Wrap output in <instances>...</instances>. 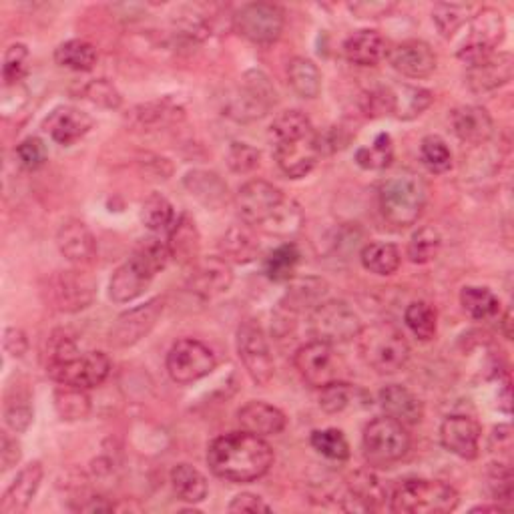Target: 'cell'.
I'll list each match as a JSON object with an SVG mask.
<instances>
[{
    "mask_svg": "<svg viewBox=\"0 0 514 514\" xmlns=\"http://www.w3.org/2000/svg\"><path fill=\"white\" fill-rule=\"evenodd\" d=\"M274 448L247 430L217 436L207 448L211 472L233 484H249L262 478L274 466Z\"/></svg>",
    "mask_w": 514,
    "mask_h": 514,
    "instance_id": "cell-1",
    "label": "cell"
},
{
    "mask_svg": "<svg viewBox=\"0 0 514 514\" xmlns=\"http://www.w3.org/2000/svg\"><path fill=\"white\" fill-rule=\"evenodd\" d=\"M270 141L280 169L292 177H306L322 159L318 131L310 117L298 109L286 111L270 127Z\"/></svg>",
    "mask_w": 514,
    "mask_h": 514,
    "instance_id": "cell-2",
    "label": "cell"
},
{
    "mask_svg": "<svg viewBox=\"0 0 514 514\" xmlns=\"http://www.w3.org/2000/svg\"><path fill=\"white\" fill-rule=\"evenodd\" d=\"M378 205L390 225L398 229L414 225L426 205L424 179L412 171H400L388 177L378 189Z\"/></svg>",
    "mask_w": 514,
    "mask_h": 514,
    "instance_id": "cell-3",
    "label": "cell"
},
{
    "mask_svg": "<svg viewBox=\"0 0 514 514\" xmlns=\"http://www.w3.org/2000/svg\"><path fill=\"white\" fill-rule=\"evenodd\" d=\"M358 350L364 364L376 374L400 372L410 360V344L400 328L390 322H376L358 334Z\"/></svg>",
    "mask_w": 514,
    "mask_h": 514,
    "instance_id": "cell-4",
    "label": "cell"
},
{
    "mask_svg": "<svg viewBox=\"0 0 514 514\" xmlns=\"http://www.w3.org/2000/svg\"><path fill=\"white\" fill-rule=\"evenodd\" d=\"M456 506L458 492L442 480L406 478L390 496V510L396 514H446Z\"/></svg>",
    "mask_w": 514,
    "mask_h": 514,
    "instance_id": "cell-5",
    "label": "cell"
},
{
    "mask_svg": "<svg viewBox=\"0 0 514 514\" xmlns=\"http://www.w3.org/2000/svg\"><path fill=\"white\" fill-rule=\"evenodd\" d=\"M362 450L370 466L388 468L408 454L410 434L404 424L390 416L374 418L364 430Z\"/></svg>",
    "mask_w": 514,
    "mask_h": 514,
    "instance_id": "cell-6",
    "label": "cell"
},
{
    "mask_svg": "<svg viewBox=\"0 0 514 514\" xmlns=\"http://www.w3.org/2000/svg\"><path fill=\"white\" fill-rule=\"evenodd\" d=\"M278 103L276 87L262 71H249L243 75L241 85L225 99V115L235 121H255L270 113Z\"/></svg>",
    "mask_w": 514,
    "mask_h": 514,
    "instance_id": "cell-7",
    "label": "cell"
},
{
    "mask_svg": "<svg viewBox=\"0 0 514 514\" xmlns=\"http://www.w3.org/2000/svg\"><path fill=\"white\" fill-rule=\"evenodd\" d=\"M362 320L342 300L322 302L310 312V330L318 342L340 346L348 344L362 332Z\"/></svg>",
    "mask_w": 514,
    "mask_h": 514,
    "instance_id": "cell-8",
    "label": "cell"
},
{
    "mask_svg": "<svg viewBox=\"0 0 514 514\" xmlns=\"http://www.w3.org/2000/svg\"><path fill=\"white\" fill-rule=\"evenodd\" d=\"M284 25V11L274 3L243 5L233 17L237 35L253 45H274L282 37Z\"/></svg>",
    "mask_w": 514,
    "mask_h": 514,
    "instance_id": "cell-9",
    "label": "cell"
},
{
    "mask_svg": "<svg viewBox=\"0 0 514 514\" xmlns=\"http://www.w3.org/2000/svg\"><path fill=\"white\" fill-rule=\"evenodd\" d=\"M237 354L249 378L257 386H268L274 378V358L262 326L255 320H245L237 330Z\"/></svg>",
    "mask_w": 514,
    "mask_h": 514,
    "instance_id": "cell-10",
    "label": "cell"
},
{
    "mask_svg": "<svg viewBox=\"0 0 514 514\" xmlns=\"http://www.w3.org/2000/svg\"><path fill=\"white\" fill-rule=\"evenodd\" d=\"M286 197L282 189L264 179H253L239 187L235 195V207L245 225L266 227L284 205Z\"/></svg>",
    "mask_w": 514,
    "mask_h": 514,
    "instance_id": "cell-11",
    "label": "cell"
},
{
    "mask_svg": "<svg viewBox=\"0 0 514 514\" xmlns=\"http://www.w3.org/2000/svg\"><path fill=\"white\" fill-rule=\"evenodd\" d=\"M470 33L464 45L458 51V57L468 65L474 67L482 61H486L494 49L502 43L504 39V19L500 11L496 9H482L468 21Z\"/></svg>",
    "mask_w": 514,
    "mask_h": 514,
    "instance_id": "cell-12",
    "label": "cell"
},
{
    "mask_svg": "<svg viewBox=\"0 0 514 514\" xmlns=\"http://www.w3.org/2000/svg\"><path fill=\"white\" fill-rule=\"evenodd\" d=\"M95 282L91 276L69 270V272H57L49 278L45 292L47 304L63 314H75L85 308H89L95 300Z\"/></svg>",
    "mask_w": 514,
    "mask_h": 514,
    "instance_id": "cell-13",
    "label": "cell"
},
{
    "mask_svg": "<svg viewBox=\"0 0 514 514\" xmlns=\"http://www.w3.org/2000/svg\"><path fill=\"white\" fill-rule=\"evenodd\" d=\"M294 366L300 372L302 380L308 386L318 390H322L332 382L342 380V372H344V362L334 352V346L318 340L302 346L294 354Z\"/></svg>",
    "mask_w": 514,
    "mask_h": 514,
    "instance_id": "cell-14",
    "label": "cell"
},
{
    "mask_svg": "<svg viewBox=\"0 0 514 514\" xmlns=\"http://www.w3.org/2000/svg\"><path fill=\"white\" fill-rule=\"evenodd\" d=\"M111 372V360L103 352L77 354L65 362L47 366V374L61 386L91 390L101 386Z\"/></svg>",
    "mask_w": 514,
    "mask_h": 514,
    "instance_id": "cell-15",
    "label": "cell"
},
{
    "mask_svg": "<svg viewBox=\"0 0 514 514\" xmlns=\"http://www.w3.org/2000/svg\"><path fill=\"white\" fill-rule=\"evenodd\" d=\"M215 366L217 360L211 348L191 338L175 342L167 354V372L177 384H193L209 376Z\"/></svg>",
    "mask_w": 514,
    "mask_h": 514,
    "instance_id": "cell-16",
    "label": "cell"
},
{
    "mask_svg": "<svg viewBox=\"0 0 514 514\" xmlns=\"http://www.w3.org/2000/svg\"><path fill=\"white\" fill-rule=\"evenodd\" d=\"M165 302L161 298H153L143 306H137L117 318L109 332V344L117 350L131 348L141 342L155 328L163 314Z\"/></svg>",
    "mask_w": 514,
    "mask_h": 514,
    "instance_id": "cell-17",
    "label": "cell"
},
{
    "mask_svg": "<svg viewBox=\"0 0 514 514\" xmlns=\"http://www.w3.org/2000/svg\"><path fill=\"white\" fill-rule=\"evenodd\" d=\"M233 284V272L223 257H199L189 276V288L195 296L211 300L225 294Z\"/></svg>",
    "mask_w": 514,
    "mask_h": 514,
    "instance_id": "cell-18",
    "label": "cell"
},
{
    "mask_svg": "<svg viewBox=\"0 0 514 514\" xmlns=\"http://www.w3.org/2000/svg\"><path fill=\"white\" fill-rule=\"evenodd\" d=\"M388 61L394 71L410 79H426L436 71L438 57L434 49L424 41L398 43L388 53Z\"/></svg>",
    "mask_w": 514,
    "mask_h": 514,
    "instance_id": "cell-19",
    "label": "cell"
},
{
    "mask_svg": "<svg viewBox=\"0 0 514 514\" xmlns=\"http://www.w3.org/2000/svg\"><path fill=\"white\" fill-rule=\"evenodd\" d=\"M57 245L65 260L79 268L91 266L97 257L95 235L79 219H69L59 227Z\"/></svg>",
    "mask_w": 514,
    "mask_h": 514,
    "instance_id": "cell-20",
    "label": "cell"
},
{
    "mask_svg": "<svg viewBox=\"0 0 514 514\" xmlns=\"http://www.w3.org/2000/svg\"><path fill=\"white\" fill-rule=\"evenodd\" d=\"M480 434V426L468 416H448L440 426L442 446L462 460L478 456Z\"/></svg>",
    "mask_w": 514,
    "mask_h": 514,
    "instance_id": "cell-21",
    "label": "cell"
},
{
    "mask_svg": "<svg viewBox=\"0 0 514 514\" xmlns=\"http://www.w3.org/2000/svg\"><path fill=\"white\" fill-rule=\"evenodd\" d=\"M43 127L55 143L69 147L81 141L93 129V117L77 107L63 105L51 111Z\"/></svg>",
    "mask_w": 514,
    "mask_h": 514,
    "instance_id": "cell-22",
    "label": "cell"
},
{
    "mask_svg": "<svg viewBox=\"0 0 514 514\" xmlns=\"http://www.w3.org/2000/svg\"><path fill=\"white\" fill-rule=\"evenodd\" d=\"M155 274L143 266L137 257H129V262L119 266L109 284V298L115 304H129L145 294L151 286Z\"/></svg>",
    "mask_w": 514,
    "mask_h": 514,
    "instance_id": "cell-23",
    "label": "cell"
},
{
    "mask_svg": "<svg viewBox=\"0 0 514 514\" xmlns=\"http://www.w3.org/2000/svg\"><path fill=\"white\" fill-rule=\"evenodd\" d=\"M45 476V468L39 460L27 464L17 478L11 482V486L5 490L3 500H0V514H21L25 512L33 498L37 496L41 482Z\"/></svg>",
    "mask_w": 514,
    "mask_h": 514,
    "instance_id": "cell-24",
    "label": "cell"
},
{
    "mask_svg": "<svg viewBox=\"0 0 514 514\" xmlns=\"http://www.w3.org/2000/svg\"><path fill=\"white\" fill-rule=\"evenodd\" d=\"M514 59L510 53H492L486 61L468 67V87L474 93H488L512 81Z\"/></svg>",
    "mask_w": 514,
    "mask_h": 514,
    "instance_id": "cell-25",
    "label": "cell"
},
{
    "mask_svg": "<svg viewBox=\"0 0 514 514\" xmlns=\"http://www.w3.org/2000/svg\"><path fill=\"white\" fill-rule=\"evenodd\" d=\"M454 135L468 145H484L494 133V121L484 107L464 105L450 115Z\"/></svg>",
    "mask_w": 514,
    "mask_h": 514,
    "instance_id": "cell-26",
    "label": "cell"
},
{
    "mask_svg": "<svg viewBox=\"0 0 514 514\" xmlns=\"http://www.w3.org/2000/svg\"><path fill=\"white\" fill-rule=\"evenodd\" d=\"M378 400L386 416L394 418L404 426H416L424 418V406L420 398L414 392H410L406 386L390 384L380 390Z\"/></svg>",
    "mask_w": 514,
    "mask_h": 514,
    "instance_id": "cell-27",
    "label": "cell"
},
{
    "mask_svg": "<svg viewBox=\"0 0 514 514\" xmlns=\"http://www.w3.org/2000/svg\"><path fill=\"white\" fill-rule=\"evenodd\" d=\"M237 420L241 424V430H247L251 434L257 436H276L280 432H284L286 428V414L268 404V402H247L245 406L239 408L237 412Z\"/></svg>",
    "mask_w": 514,
    "mask_h": 514,
    "instance_id": "cell-28",
    "label": "cell"
},
{
    "mask_svg": "<svg viewBox=\"0 0 514 514\" xmlns=\"http://www.w3.org/2000/svg\"><path fill=\"white\" fill-rule=\"evenodd\" d=\"M386 498L388 494L382 482L372 472L360 470L352 476L350 492L344 498V508L354 512H372L378 510Z\"/></svg>",
    "mask_w": 514,
    "mask_h": 514,
    "instance_id": "cell-29",
    "label": "cell"
},
{
    "mask_svg": "<svg viewBox=\"0 0 514 514\" xmlns=\"http://www.w3.org/2000/svg\"><path fill=\"white\" fill-rule=\"evenodd\" d=\"M328 294V282L322 278H300L294 280L282 300V308L288 314L312 312Z\"/></svg>",
    "mask_w": 514,
    "mask_h": 514,
    "instance_id": "cell-30",
    "label": "cell"
},
{
    "mask_svg": "<svg viewBox=\"0 0 514 514\" xmlns=\"http://www.w3.org/2000/svg\"><path fill=\"white\" fill-rule=\"evenodd\" d=\"M167 245H169L171 257L179 264L193 266L199 260V231L195 221L187 213L175 219L173 227L169 229Z\"/></svg>",
    "mask_w": 514,
    "mask_h": 514,
    "instance_id": "cell-31",
    "label": "cell"
},
{
    "mask_svg": "<svg viewBox=\"0 0 514 514\" xmlns=\"http://www.w3.org/2000/svg\"><path fill=\"white\" fill-rule=\"evenodd\" d=\"M344 55L352 65L374 67L386 55V41L378 31L362 29L348 37V41L344 43Z\"/></svg>",
    "mask_w": 514,
    "mask_h": 514,
    "instance_id": "cell-32",
    "label": "cell"
},
{
    "mask_svg": "<svg viewBox=\"0 0 514 514\" xmlns=\"http://www.w3.org/2000/svg\"><path fill=\"white\" fill-rule=\"evenodd\" d=\"M183 185L191 197H195L201 205L209 209H219L227 201V185L213 171H205V169L189 171L183 179Z\"/></svg>",
    "mask_w": 514,
    "mask_h": 514,
    "instance_id": "cell-33",
    "label": "cell"
},
{
    "mask_svg": "<svg viewBox=\"0 0 514 514\" xmlns=\"http://www.w3.org/2000/svg\"><path fill=\"white\" fill-rule=\"evenodd\" d=\"M171 486L175 490V494L189 504H199L207 498L209 486H207V478L191 464L181 462L177 466H173L171 470Z\"/></svg>",
    "mask_w": 514,
    "mask_h": 514,
    "instance_id": "cell-34",
    "label": "cell"
},
{
    "mask_svg": "<svg viewBox=\"0 0 514 514\" xmlns=\"http://www.w3.org/2000/svg\"><path fill=\"white\" fill-rule=\"evenodd\" d=\"M362 266L376 276H392L398 272L400 264H402V255L400 249L394 243H386V241H374L364 245L362 253H360Z\"/></svg>",
    "mask_w": 514,
    "mask_h": 514,
    "instance_id": "cell-35",
    "label": "cell"
},
{
    "mask_svg": "<svg viewBox=\"0 0 514 514\" xmlns=\"http://www.w3.org/2000/svg\"><path fill=\"white\" fill-rule=\"evenodd\" d=\"M221 253L223 260H231L235 264H249L255 260L257 251H260V243L255 241L251 231L243 225H235L227 229V233L221 237Z\"/></svg>",
    "mask_w": 514,
    "mask_h": 514,
    "instance_id": "cell-36",
    "label": "cell"
},
{
    "mask_svg": "<svg viewBox=\"0 0 514 514\" xmlns=\"http://www.w3.org/2000/svg\"><path fill=\"white\" fill-rule=\"evenodd\" d=\"M288 81L302 99H316L322 91V73L306 57H296L288 63Z\"/></svg>",
    "mask_w": 514,
    "mask_h": 514,
    "instance_id": "cell-37",
    "label": "cell"
},
{
    "mask_svg": "<svg viewBox=\"0 0 514 514\" xmlns=\"http://www.w3.org/2000/svg\"><path fill=\"white\" fill-rule=\"evenodd\" d=\"M300 264V249L296 243H282L274 251L268 253L264 262V272L272 282H290Z\"/></svg>",
    "mask_w": 514,
    "mask_h": 514,
    "instance_id": "cell-38",
    "label": "cell"
},
{
    "mask_svg": "<svg viewBox=\"0 0 514 514\" xmlns=\"http://www.w3.org/2000/svg\"><path fill=\"white\" fill-rule=\"evenodd\" d=\"M97 59H99L97 49L91 43L81 41V39L67 41V43L59 45V49L55 51V61L61 67L77 71V73L93 71L97 65Z\"/></svg>",
    "mask_w": 514,
    "mask_h": 514,
    "instance_id": "cell-39",
    "label": "cell"
},
{
    "mask_svg": "<svg viewBox=\"0 0 514 514\" xmlns=\"http://www.w3.org/2000/svg\"><path fill=\"white\" fill-rule=\"evenodd\" d=\"M175 219L177 217H175V209H173L171 201L167 197H163L161 193H151L141 205V221L153 233L169 231L173 227Z\"/></svg>",
    "mask_w": 514,
    "mask_h": 514,
    "instance_id": "cell-40",
    "label": "cell"
},
{
    "mask_svg": "<svg viewBox=\"0 0 514 514\" xmlns=\"http://www.w3.org/2000/svg\"><path fill=\"white\" fill-rule=\"evenodd\" d=\"M55 410L67 422L83 420L91 412V398H89L87 390L73 388V386H61L55 392Z\"/></svg>",
    "mask_w": 514,
    "mask_h": 514,
    "instance_id": "cell-41",
    "label": "cell"
},
{
    "mask_svg": "<svg viewBox=\"0 0 514 514\" xmlns=\"http://www.w3.org/2000/svg\"><path fill=\"white\" fill-rule=\"evenodd\" d=\"M460 304L472 320H488L498 316L500 312L498 298L486 288H474V286L464 288L460 292Z\"/></svg>",
    "mask_w": 514,
    "mask_h": 514,
    "instance_id": "cell-42",
    "label": "cell"
},
{
    "mask_svg": "<svg viewBox=\"0 0 514 514\" xmlns=\"http://www.w3.org/2000/svg\"><path fill=\"white\" fill-rule=\"evenodd\" d=\"M442 247V237L438 233V229L426 225L420 227L418 231H414V235L408 241V257L412 264H430L432 260H436V255L440 253Z\"/></svg>",
    "mask_w": 514,
    "mask_h": 514,
    "instance_id": "cell-43",
    "label": "cell"
},
{
    "mask_svg": "<svg viewBox=\"0 0 514 514\" xmlns=\"http://www.w3.org/2000/svg\"><path fill=\"white\" fill-rule=\"evenodd\" d=\"M394 91V115L398 119H414L432 105V93L420 87H400Z\"/></svg>",
    "mask_w": 514,
    "mask_h": 514,
    "instance_id": "cell-44",
    "label": "cell"
},
{
    "mask_svg": "<svg viewBox=\"0 0 514 514\" xmlns=\"http://www.w3.org/2000/svg\"><path fill=\"white\" fill-rule=\"evenodd\" d=\"M436 320V310L428 302H412L404 312L406 326L422 342H430L436 336Z\"/></svg>",
    "mask_w": 514,
    "mask_h": 514,
    "instance_id": "cell-45",
    "label": "cell"
},
{
    "mask_svg": "<svg viewBox=\"0 0 514 514\" xmlns=\"http://www.w3.org/2000/svg\"><path fill=\"white\" fill-rule=\"evenodd\" d=\"M310 444L316 452H320L328 460L344 462L350 458V444H348L344 432L338 428L314 430L310 436Z\"/></svg>",
    "mask_w": 514,
    "mask_h": 514,
    "instance_id": "cell-46",
    "label": "cell"
},
{
    "mask_svg": "<svg viewBox=\"0 0 514 514\" xmlns=\"http://www.w3.org/2000/svg\"><path fill=\"white\" fill-rule=\"evenodd\" d=\"M392 159H394V145L388 133H380L370 147H360L356 151V163L362 169H370V171H382L390 167Z\"/></svg>",
    "mask_w": 514,
    "mask_h": 514,
    "instance_id": "cell-47",
    "label": "cell"
},
{
    "mask_svg": "<svg viewBox=\"0 0 514 514\" xmlns=\"http://www.w3.org/2000/svg\"><path fill=\"white\" fill-rule=\"evenodd\" d=\"M358 396H362V392L358 388H354L352 384H348L344 380H338L320 390V406L328 414H340V412L348 410L350 406H354Z\"/></svg>",
    "mask_w": 514,
    "mask_h": 514,
    "instance_id": "cell-48",
    "label": "cell"
},
{
    "mask_svg": "<svg viewBox=\"0 0 514 514\" xmlns=\"http://www.w3.org/2000/svg\"><path fill=\"white\" fill-rule=\"evenodd\" d=\"M432 21H434L436 29L440 31V35L444 39H450V37H454L456 31H460L464 25H468L470 7L450 5V3L436 5L434 11H432Z\"/></svg>",
    "mask_w": 514,
    "mask_h": 514,
    "instance_id": "cell-49",
    "label": "cell"
},
{
    "mask_svg": "<svg viewBox=\"0 0 514 514\" xmlns=\"http://www.w3.org/2000/svg\"><path fill=\"white\" fill-rule=\"evenodd\" d=\"M420 161L430 173H446L452 167V153L444 139L428 135L420 143Z\"/></svg>",
    "mask_w": 514,
    "mask_h": 514,
    "instance_id": "cell-50",
    "label": "cell"
},
{
    "mask_svg": "<svg viewBox=\"0 0 514 514\" xmlns=\"http://www.w3.org/2000/svg\"><path fill=\"white\" fill-rule=\"evenodd\" d=\"M133 257H137L143 266H147L157 276L167 268L171 260V251L167 241H161L159 237H147L137 245Z\"/></svg>",
    "mask_w": 514,
    "mask_h": 514,
    "instance_id": "cell-51",
    "label": "cell"
},
{
    "mask_svg": "<svg viewBox=\"0 0 514 514\" xmlns=\"http://www.w3.org/2000/svg\"><path fill=\"white\" fill-rule=\"evenodd\" d=\"M27 61H29V49L23 43H15L5 53L3 63V79L5 87H17L27 75Z\"/></svg>",
    "mask_w": 514,
    "mask_h": 514,
    "instance_id": "cell-52",
    "label": "cell"
},
{
    "mask_svg": "<svg viewBox=\"0 0 514 514\" xmlns=\"http://www.w3.org/2000/svg\"><path fill=\"white\" fill-rule=\"evenodd\" d=\"M29 402H31L29 396L17 394L15 398H9L5 404V422L17 434L27 432L33 422V408Z\"/></svg>",
    "mask_w": 514,
    "mask_h": 514,
    "instance_id": "cell-53",
    "label": "cell"
},
{
    "mask_svg": "<svg viewBox=\"0 0 514 514\" xmlns=\"http://www.w3.org/2000/svg\"><path fill=\"white\" fill-rule=\"evenodd\" d=\"M83 95H85L87 101H91L93 105L103 107V109H119L121 103H123L121 93H119L117 87H115L111 81H107V79H95V81H91L89 85H85Z\"/></svg>",
    "mask_w": 514,
    "mask_h": 514,
    "instance_id": "cell-54",
    "label": "cell"
},
{
    "mask_svg": "<svg viewBox=\"0 0 514 514\" xmlns=\"http://www.w3.org/2000/svg\"><path fill=\"white\" fill-rule=\"evenodd\" d=\"M227 165L233 173H249L253 171L257 165H260V159H262V153L257 151L255 147L247 145V143H231L229 149H227Z\"/></svg>",
    "mask_w": 514,
    "mask_h": 514,
    "instance_id": "cell-55",
    "label": "cell"
},
{
    "mask_svg": "<svg viewBox=\"0 0 514 514\" xmlns=\"http://www.w3.org/2000/svg\"><path fill=\"white\" fill-rule=\"evenodd\" d=\"M47 157V145L39 137H29L17 145V159L29 171L41 169L47 163Z\"/></svg>",
    "mask_w": 514,
    "mask_h": 514,
    "instance_id": "cell-56",
    "label": "cell"
},
{
    "mask_svg": "<svg viewBox=\"0 0 514 514\" xmlns=\"http://www.w3.org/2000/svg\"><path fill=\"white\" fill-rule=\"evenodd\" d=\"M362 109L368 117L394 115V91L388 87H378L362 97Z\"/></svg>",
    "mask_w": 514,
    "mask_h": 514,
    "instance_id": "cell-57",
    "label": "cell"
},
{
    "mask_svg": "<svg viewBox=\"0 0 514 514\" xmlns=\"http://www.w3.org/2000/svg\"><path fill=\"white\" fill-rule=\"evenodd\" d=\"M488 490L496 500H512V470L508 464H492L488 472Z\"/></svg>",
    "mask_w": 514,
    "mask_h": 514,
    "instance_id": "cell-58",
    "label": "cell"
},
{
    "mask_svg": "<svg viewBox=\"0 0 514 514\" xmlns=\"http://www.w3.org/2000/svg\"><path fill=\"white\" fill-rule=\"evenodd\" d=\"M21 456L23 450L19 440L13 438L9 432H3V436H0V466H3V472L17 466L21 462Z\"/></svg>",
    "mask_w": 514,
    "mask_h": 514,
    "instance_id": "cell-59",
    "label": "cell"
},
{
    "mask_svg": "<svg viewBox=\"0 0 514 514\" xmlns=\"http://www.w3.org/2000/svg\"><path fill=\"white\" fill-rule=\"evenodd\" d=\"M227 510L229 512H270L272 506L266 504L262 496L251 494V492H241L229 502Z\"/></svg>",
    "mask_w": 514,
    "mask_h": 514,
    "instance_id": "cell-60",
    "label": "cell"
},
{
    "mask_svg": "<svg viewBox=\"0 0 514 514\" xmlns=\"http://www.w3.org/2000/svg\"><path fill=\"white\" fill-rule=\"evenodd\" d=\"M5 350L15 358H23L29 350V340H27L25 332L17 330V328H9L5 332Z\"/></svg>",
    "mask_w": 514,
    "mask_h": 514,
    "instance_id": "cell-61",
    "label": "cell"
},
{
    "mask_svg": "<svg viewBox=\"0 0 514 514\" xmlns=\"http://www.w3.org/2000/svg\"><path fill=\"white\" fill-rule=\"evenodd\" d=\"M350 9L354 15L362 19H378L388 15L394 9V5L392 3H354L350 5Z\"/></svg>",
    "mask_w": 514,
    "mask_h": 514,
    "instance_id": "cell-62",
    "label": "cell"
},
{
    "mask_svg": "<svg viewBox=\"0 0 514 514\" xmlns=\"http://www.w3.org/2000/svg\"><path fill=\"white\" fill-rule=\"evenodd\" d=\"M490 444L494 450H510V426L504 424V426L494 428Z\"/></svg>",
    "mask_w": 514,
    "mask_h": 514,
    "instance_id": "cell-63",
    "label": "cell"
},
{
    "mask_svg": "<svg viewBox=\"0 0 514 514\" xmlns=\"http://www.w3.org/2000/svg\"><path fill=\"white\" fill-rule=\"evenodd\" d=\"M502 326H504V336L510 340V336H512V332H510V312H506V314H504V318H502Z\"/></svg>",
    "mask_w": 514,
    "mask_h": 514,
    "instance_id": "cell-64",
    "label": "cell"
}]
</instances>
